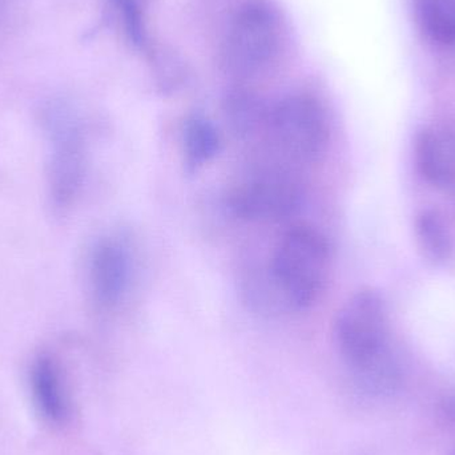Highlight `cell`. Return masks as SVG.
I'll list each match as a JSON object with an SVG mask.
<instances>
[{
    "label": "cell",
    "instance_id": "1",
    "mask_svg": "<svg viewBox=\"0 0 455 455\" xmlns=\"http://www.w3.org/2000/svg\"><path fill=\"white\" fill-rule=\"evenodd\" d=\"M288 48V24L280 10L269 0H248L228 27L224 64L235 79H259L280 67Z\"/></svg>",
    "mask_w": 455,
    "mask_h": 455
},
{
    "label": "cell",
    "instance_id": "2",
    "mask_svg": "<svg viewBox=\"0 0 455 455\" xmlns=\"http://www.w3.org/2000/svg\"><path fill=\"white\" fill-rule=\"evenodd\" d=\"M331 251L325 235L299 224L286 230L273 249L269 283L289 309L302 312L317 304L331 273Z\"/></svg>",
    "mask_w": 455,
    "mask_h": 455
},
{
    "label": "cell",
    "instance_id": "3",
    "mask_svg": "<svg viewBox=\"0 0 455 455\" xmlns=\"http://www.w3.org/2000/svg\"><path fill=\"white\" fill-rule=\"evenodd\" d=\"M259 140L281 162L315 164L325 155L331 141L328 112L312 93L283 96L270 104Z\"/></svg>",
    "mask_w": 455,
    "mask_h": 455
},
{
    "label": "cell",
    "instance_id": "4",
    "mask_svg": "<svg viewBox=\"0 0 455 455\" xmlns=\"http://www.w3.org/2000/svg\"><path fill=\"white\" fill-rule=\"evenodd\" d=\"M387 310L371 289L353 294L339 309L334 337L347 365L366 379H376L390 368Z\"/></svg>",
    "mask_w": 455,
    "mask_h": 455
},
{
    "label": "cell",
    "instance_id": "5",
    "mask_svg": "<svg viewBox=\"0 0 455 455\" xmlns=\"http://www.w3.org/2000/svg\"><path fill=\"white\" fill-rule=\"evenodd\" d=\"M44 116L51 144L48 163L51 204L59 212H64L74 204L84 184L87 135L76 115L66 104H51Z\"/></svg>",
    "mask_w": 455,
    "mask_h": 455
},
{
    "label": "cell",
    "instance_id": "6",
    "mask_svg": "<svg viewBox=\"0 0 455 455\" xmlns=\"http://www.w3.org/2000/svg\"><path fill=\"white\" fill-rule=\"evenodd\" d=\"M304 200L301 184L283 170H267L233 186L226 196L230 215L246 223H278L291 218Z\"/></svg>",
    "mask_w": 455,
    "mask_h": 455
},
{
    "label": "cell",
    "instance_id": "7",
    "mask_svg": "<svg viewBox=\"0 0 455 455\" xmlns=\"http://www.w3.org/2000/svg\"><path fill=\"white\" fill-rule=\"evenodd\" d=\"M136 275L132 243L120 233L95 241L87 262V289L100 313H115L130 296Z\"/></svg>",
    "mask_w": 455,
    "mask_h": 455
},
{
    "label": "cell",
    "instance_id": "8",
    "mask_svg": "<svg viewBox=\"0 0 455 455\" xmlns=\"http://www.w3.org/2000/svg\"><path fill=\"white\" fill-rule=\"evenodd\" d=\"M417 165L435 187L455 184V135L443 128H425L417 136Z\"/></svg>",
    "mask_w": 455,
    "mask_h": 455
},
{
    "label": "cell",
    "instance_id": "9",
    "mask_svg": "<svg viewBox=\"0 0 455 455\" xmlns=\"http://www.w3.org/2000/svg\"><path fill=\"white\" fill-rule=\"evenodd\" d=\"M180 140L183 162L189 172L203 170L220 154V132L203 115H191L184 120Z\"/></svg>",
    "mask_w": 455,
    "mask_h": 455
},
{
    "label": "cell",
    "instance_id": "10",
    "mask_svg": "<svg viewBox=\"0 0 455 455\" xmlns=\"http://www.w3.org/2000/svg\"><path fill=\"white\" fill-rule=\"evenodd\" d=\"M270 104L248 88H235L228 93L224 112L228 124L238 138L259 139Z\"/></svg>",
    "mask_w": 455,
    "mask_h": 455
},
{
    "label": "cell",
    "instance_id": "11",
    "mask_svg": "<svg viewBox=\"0 0 455 455\" xmlns=\"http://www.w3.org/2000/svg\"><path fill=\"white\" fill-rule=\"evenodd\" d=\"M32 392L35 401L45 419L60 424L67 417V403L61 387L60 373L55 361L40 355L32 366Z\"/></svg>",
    "mask_w": 455,
    "mask_h": 455
},
{
    "label": "cell",
    "instance_id": "12",
    "mask_svg": "<svg viewBox=\"0 0 455 455\" xmlns=\"http://www.w3.org/2000/svg\"><path fill=\"white\" fill-rule=\"evenodd\" d=\"M414 13L427 40L455 47V0H414Z\"/></svg>",
    "mask_w": 455,
    "mask_h": 455
},
{
    "label": "cell",
    "instance_id": "13",
    "mask_svg": "<svg viewBox=\"0 0 455 455\" xmlns=\"http://www.w3.org/2000/svg\"><path fill=\"white\" fill-rule=\"evenodd\" d=\"M117 26L131 48L141 55L154 56L151 35L139 0H109Z\"/></svg>",
    "mask_w": 455,
    "mask_h": 455
},
{
    "label": "cell",
    "instance_id": "14",
    "mask_svg": "<svg viewBox=\"0 0 455 455\" xmlns=\"http://www.w3.org/2000/svg\"><path fill=\"white\" fill-rule=\"evenodd\" d=\"M416 233L425 256L435 262L451 259L453 241L443 218L435 211H424L416 220Z\"/></svg>",
    "mask_w": 455,
    "mask_h": 455
},
{
    "label": "cell",
    "instance_id": "15",
    "mask_svg": "<svg viewBox=\"0 0 455 455\" xmlns=\"http://www.w3.org/2000/svg\"><path fill=\"white\" fill-rule=\"evenodd\" d=\"M451 455H455V451H453V453H451Z\"/></svg>",
    "mask_w": 455,
    "mask_h": 455
}]
</instances>
